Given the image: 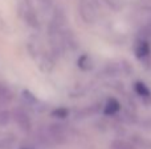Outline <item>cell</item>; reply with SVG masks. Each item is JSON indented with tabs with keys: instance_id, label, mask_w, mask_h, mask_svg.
<instances>
[{
	"instance_id": "1",
	"label": "cell",
	"mask_w": 151,
	"mask_h": 149,
	"mask_svg": "<svg viewBox=\"0 0 151 149\" xmlns=\"http://www.w3.org/2000/svg\"><path fill=\"white\" fill-rule=\"evenodd\" d=\"M16 120H17L19 124L21 123V126H23V127H27L24 123L29 124V119L27 118V115H25V114H23V112H17V114H16Z\"/></svg>"
}]
</instances>
